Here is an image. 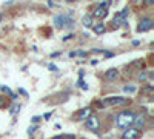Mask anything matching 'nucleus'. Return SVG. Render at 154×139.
Returning <instances> with one entry per match:
<instances>
[{
  "instance_id": "28",
  "label": "nucleus",
  "mask_w": 154,
  "mask_h": 139,
  "mask_svg": "<svg viewBox=\"0 0 154 139\" xmlns=\"http://www.w3.org/2000/svg\"><path fill=\"white\" fill-rule=\"evenodd\" d=\"M82 139H85V137H82Z\"/></svg>"
},
{
  "instance_id": "26",
  "label": "nucleus",
  "mask_w": 154,
  "mask_h": 139,
  "mask_svg": "<svg viewBox=\"0 0 154 139\" xmlns=\"http://www.w3.org/2000/svg\"><path fill=\"white\" fill-rule=\"evenodd\" d=\"M53 139H66L65 136H56V137H53Z\"/></svg>"
},
{
  "instance_id": "5",
  "label": "nucleus",
  "mask_w": 154,
  "mask_h": 139,
  "mask_svg": "<svg viewBox=\"0 0 154 139\" xmlns=\"http://www.w3.org/2000/svg\"><path fill=\"white\" fill-rule=\"evenodd\" d=\"M125 99L123 97H117V96H111V97H106L100 102V105L103 107H111V105H117V104H123Z\"/></svg>"
},
{
  "instance_id": "15",
  "label": "nucleus",
  "mask_w": 154,
  "mask_h": 139,
  "mask_svg": "<svg viewBox=\"0 0 154 139\" xmlns=\"http://www.w3.org/2000/svg\"><path fill=\"white\" fill-rule=\"evenodd\" d=\"M8 107V99L5 96H0V108H6Z\"/></svg>"
},
{
  "instance_id": "13",
  "label": "nucleus",
  "mask_w": 154,
  "mask_h": 139,
  "mask_svg": "<svg viewBox=\"0 0 154 139\" xmlns=\"http://www.w3.org/2000/svg\"><path fill=\"white\" fill-rule=\"evenodd\" d=\"M89 115H91V108L86 107V108H83V110L79 113V118H80V119H86Z\"/></svg>"
},
{
  "instance_id": "1",
  "label": "nucleus",
  "mask_w": 154,
  "mask_h": 139,
  "mask_svg": "<svg viewBox=\"0 0 154 139\" xmlns=\"http://www.w3.org/2000/svg\"><path fill=\"white\" fill-rule=\"evenodd\" d=\"M134 111L131 110H125V111H120L117 116H116V127L117 128H128V127H131L133 122H134Z\"/></svg>"
},
{
  "instance_id": "24",
  "label": "nucleus",
  "mask_w": 154,
  "mask_h": 139,
  "mask_svg": "<svg viewBox=\"0 0 154 139\" xmlns=\"http://www.w3.org/2000/svg\"><path fill=\"white\" fill-rule=\"evenodd\" d=\"M145 3H146V5H152L154 0H145Z\"/></svg>"
},
{
  "instance_id": "18",
  "label": "nucleus",
  "mask_w": 154,
  "mask_h": 139,
  "mask_svg": "<svg viewBox=\"0 0 154 139\" xmlns=\"http://www.w3.org/2000/svg\"><path fill=\"white\" fill-rule=\"evenodd\" d=\"M17 111H20V105H12V108H11V115H16Z\"/></svg>"
},
{
  "instance_id": "27",
  "label": "nucleus",
  "mask_w": 154,
  "mask_h": 139,
  "mask_svg": "<svg viewBox=\"0 0 154 139\" xmlns=\"http://www.w3.org/2000/svg\"><path fill=\"white\" fill-rule=\"evenodd\" d=\"M66 3H72V2H75V0H65Z\"/></svg>"
},
{
  "instance_id": "9",
  "label": "nucleus",
  "mask_w": 154,
  "mask_h": 139,
  "mask_svg": "<svg viewBox=\"0 0 154 139\" xmlns=\"http://www.w3.org/2000/svg\"><path fill=\"white\" fill-rule=\"evenodd\" d=\"M105 77H106V81H117L119 79V70L117 68H109L105 73Z\"/></svg>"
},
{
  "instance_id": "20",
  "label": "nucleus",
  "mask_w": 154,
  "mask_h": 139,
  "mask_svg": "<svg viewBox=\"0 0 154 139\" xmlns=\"http://www.w3.org/2000/svg\"><path fill=\"white\" fill-rule=\"evenodd\" d=\"M35 130H37V127H29V128H28V133H29V134H32Z\"/></svg>"
},
{
  "instance_id": "6",
  "label": "nucleus",
  "mask_w": 154,
  "mask_h": 139,
  "mask_svg": "<svg viewBox=\"0 0 154 139\" xmlns=\"http://www.w3.org/2000/svg\"><path fill=\"white\" fill-rule=\"evenodd\" d=\"M139 137H140V130H137V128H134V127L125 128L123 139H139Z\"/></svg>"
},
{
  "instance_id": "25",
  "label": "nucleus",
  "mask_w": 154,
  "mask_h": 139,
  "mask_svg": "<svg viewBox=\"0 0 154 139\" xmlns=\"http://www.w3.org/2000/svg\"><path fill=\"white\" fill-rule=\"evenodd\" d=\"M71 37H72V34H68L66 37H63V40H68V39H71Z\"/></svg>"
},
{
  "instance_id": "12",
  "label": "nucleus",
  "mask_w": 154,
  "mask_h": 139,
  "mask_svg": "<svg viewBox=\"0 0 154 139\" xmlns=\"http://www.w3.org/2000/svg\"><path fill=\"white\" fill-rule=\"evenodd\" d=\"M112 23H114V28H119L122 23H125V19H123L120 14H116V16H114V20H112Z\"/></svg>"
},
{
  "instance_id": "4",
  "label": "nucleus",
  "mask_w": 154,
  "mask_h": 139,
  "mask_svg": "<svg viewBox=\"0 0 154 139\" xmlns=\"http://www.w3.org/2000/svg\"><path fill=\"white\" fill-rule=\"evenodd\" d=\"M152 28V19H149V17H145V19H142L139 22V25H137V31L139 33H145V31H149Z\"/></svg>"
},
{
  "instance_id": "3",
  "label": "nucleus",
  "mask_w": 154,
  "mask_h": 139,
  "mask_svg": "<svg viewBox=\"0 0 154 139\" xmlns=\"http://www.w3.org/2000/svg\"><path fill=\"white\" fill-rule=\"evenodd\" d=\"M54 25H56V28H59V30H62L63 27H72V20L71 19H68V16H63V14H60V16H56L54 17Z\"/></svg>"
},
{
  "instance_id": "17",
  "label": "nucleus",
  "mask_w": 154,
  "mask_h": 139,
  "mask_svg": "<svg viewBox=\"0 0 154 139\" xmlns=\"http://www.w3.org/2000/svg\"><path fill=\"white\" fill-rule=\"evenodd\" d=\"M128 12H130V6H125V8L122 9V12H119V14H120V16H122V17L125 19V17L128 16Z\"/></svg>"
},
{
  "instance_id": "11",
  "label": "nucleus",
  "mask_w": 154,
  "mask_h": 139,
  "mask_svg": "<svg viewBox=\"0 0 154 139\" xmlns=\"http://www.w3.org/2000/svg\"><path fill=\"white\" fill-rule=\"evenodd\" d=\"M93 30H94L96 34H103L106 31V27H105V23H94Z\"/></svg>"
},
{
  "instance_id": "22",
  "label": "nucleus",
  "mask_w": 154,
  "mask_h": 139,
  "mask_svg": "<svg viewBox=\"0 0 154 139\" xmlns=\"http://www.w3.org/2000/svg\"><path fill=\"white\" fill-rule=\"evenodd\" d=\"M103 54H105V57H112V53H109V51H105Z\"/></svg>"
},
{
  "instance_id": "21",
  "label": "nucleus",
  "mask_w": 154,
  "mask_h": 139,
  "mask_svg": "<svg viewBox=\"0 0 154 139\" xmlns=\"http://www.w3.org/2000/svg\"><path fill=\"white\" fill-rule=\"evenodd\" d=\"M75 54H79V56H82V57H86V53H85V51H77Z\"/></svg>"
},
{
  "instance_id": "14",
  "label": "nucleus",
  "mask_w": 154,
  "mask_h": 139,
  "mask_svg": "<svg viewBox=\"0 0 154 139\" xmlns=\"http://www.w3.org/2000/svg\"><path fill=\"white\" fill-rule=\"evenodd\" d=\"M123 91L125 93H134L136 91V87L134 85H125L123 87Z\"/></svg>"
},
{
  "instance_id": "23",
  "label": "nucleus",
  "mask_w": 154,
  "mask_h": 139,
  "mask_svg": "<svg viewBox=\"0 0 154 139\" xmlns=\"http://www.w3.org/2000/svg\"><path fill=\"white\" fill-rule=\"evenodd\" d=\"M49 70H53V71H57V67H56V65H49Z\"/></svg>"
},
{
  "instance_id": "16",
  "label": "nucleus",
  "mask_w": 154,
  "mask_h": 139,
  "mask_svg": "<svg viewBox=\"0 0 154 139\" xmlns=\"http://www.w3.org/2000/svg\"><path fill=\"white\" fill-rule=\"evenodd\" d=\"M137 79H139L140 82H145V81L148 79V74H146L145 71H142V73H140V74H139V77H137Z\"/></svg>"
},
{
  "instance_id": "8",
  "label": "nucleus",
  "mask_w": 154,
  "mask_h": 139,
  "mask_svg": "<svg viewBox=\"0 0 154 139\" xmlns=\"http://www.w3.org/2000/svg\"><path fill=\"white\" fill-rule=\"evenodd\" d=\"M108 16V9L106 8H102V6H97L96 11L93 12V17L94 19H105Z\"/></svg>"
},
{
  "instance_id": "19",
  "label": "nucleus",
  "mask_w": 154,
  "mask_h": 139,
  "mask_svg": "<svg viewBox=\"0 0 154 139\" xmlns=\"http://www.w3.org/2000/svg\"><path fill=\"white\" fill-rule=\"evenodd\" d=\"M79 87H82L83 90H88V84L83 82V81H80V79H79Z\"/></svg>"
},
{
  "instance_id": "10",
  "label": "nucleus",
  "mask_w": 154,
  "mask_h": 139,
  "mask_svg": "<svg viewBox=\"0 0 154 139\" xmlns=\"http://www.w3.org/2000/svg\"><path fill=\"white\" fill-rule=\"evenodd\" d=\"M82 23H83V27H86V28H93L94 27V17L91 14H86V16H83Z\"/></svg>"
},
{
  "instance_id": "7",
  "label": "nucleus",
  "mask_w": 154,
  "mask_h": 139,
  "mask_svg": "<svg viewBox=\"0 0 154 139\" xmlns=\"http://www.w3.org/2000/svg\"><path fill=\"white\" fill-rule=\"evenodd\" d=\"M145 122H146V116L145 115H139V116H134V122H133V125H136L134 128H137V130H140L145 125Z\"/></svg>"
},
{
  "instance_id": "2",
  "label": "nucleus",
  "mask_w": 154,
  "mask_h": 139,
  "mask_svg": "<svg viewBox=\"0 0 154 139\" xmlns=\"http://www.w3.org/2000/svg\"><path fill=\"white\" fill-rule=\"evenodd\" d=\"M85 125H86V128L88 130H93V131H97L100 128V119L96 116V115H89L86 119H85Z\"/></svg>"
}]
</instances>
